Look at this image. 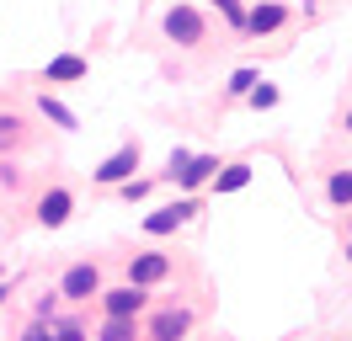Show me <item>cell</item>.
<instances>
[{
    "label": "cell",
    "mask_w": 352,
    "mask_h": 341,
    "mask_svg": "<svg viewBox=\"0 0 352 341\" xmlns=\"http://www.w3.org/2000/svg\"><path fill=\"white\" fill-rule=\"evenodd\" d=\"M347 133H352V112H347Z\"/></svg>",
    "instance_id": "25"
},
{
    "label": "cell",
    "mask_w": 352,
    "mask_h": 341,
    "mask_svg": "<svg viewBox=\"0 0 352 341\" xmlns=\"http://www.w3.org/2000/svg\"><path fill=\"white\" fill-rule=\"evenodd\" d=\"M245 102L256 107V112H267V107H278V85H267V80H256V85H251V96H245Z\"/></svg>",
    "instance_id": "18"
},
{
    "label": "cell",
    "mask_w": 352,
    "mask_h": 341,
    "mask_svg": "<svg viewBox=\"0 0 352 341\" xmlns=\"http://www.w3.org/2000/svg\"><path fill=\"white\" fill-rule=\"evenodd\" d=\"M187 331H192V309H176V304L150 320V341H187Z\"/></svg>",
    "instance_id": "8"
},
{
    "label": "cell",
    "mask_w": 352,
    "mask_h": 341,
    "mask_svg": "<svg viewBox=\"0 0 352 341\" xmlns=\"http://www.w3.org/2000/svg\"><path fill=\"white\" fill-rule=\"evenodd\" d=\"M86 75H91V64L80 54H59V59L43 64V85H75V80H86Z\"/></svg>",
    "instance_id": "9"
},
{
    "label": "cell",
    "mask_w": 352,
    "mask_h": 341,
    "mask_svg": "<svg viewBox=\"0 0 352 341\" xmlns=\"http://www.w3.org/2000/svg\"><path fill=\"white\" fill-rule=\"evenodd\" d=\"M54 304H59V294H43V298H38V320H54Z\"/></svg>",
    "instance_id": "24"
},
{
    "label": "cell",
    "mask_w": 352,
    "mask_h": 341,
    "mask_svg": "<svg viewBox=\"0 0 352 341\" xmlns=\"http://www.w3.org/2000/svg\"><path fill=\"white\" fill-rule=\"evenodd\" d=\"M245 182H251V166H245V160H230V166L214 170V192H241Z\"/></svg>",
    "instance_id": "13"
},
{
    "label": "cell",
    "mask_w": 352,
    "mask_h": 341,
    "mask_svg": "<svg viewBox=\"0 0 352 341\" xmlns=\"http://www.w3.org/2000/svg\"><path fill=\"white\" fill-rule=\"evenodd\" d=\"M96 294H102V267L96 261H75L65 272V283H59V298H75V304H86Z\"/></svg>",
    "instance_id": "2"
},
{
    "label": "cell",
    "mask_w": 352,
    "mask_h": 341,
    "mask_svg": "<svg viewBox=\"0 0 352 341\" xmlns=\"http://www.w3.org/2000/svg\"><path fill=\"white\" fill-rule=\"evenodd\" d=\"M347 261H352V240H347Z\"/></svg>",
    "instance_id": "26"
},
{
    "label": "cell",
    "mask_w": 352,
    "mask_h": 341,
    "mask_svg": "<svg viewBox=\"0 0 352 341\" xmlns=\"http://www.w3.org/2000/svg\"><path fill=\"white\" fill-rule=\"evenodd\" d=\"M256 80H262L256 69H235V75H230V85H224V91H230V96H241V102H245V96H251V85H256Z\"/></svg>",
    "instance_id": "17"
},
{
    "label": "cell",
    "mask_w": 352,
    "mask_h": 341,
    "mask_svg": "<svg viewBox=\"0 0 352 341\" xmlns=\"http://www.w3.org/2000/svg\"><path fill=\"white\" fill-rule=\"evenodd\" d=\"M22 341H54V325H48V320H32L22 331Z\"/></svg>",
    "instance_id": "22"
},
{
    "label": "cell",
    "mask_w": 352,
    "mask_h": 341,
    "mask_svg": "<svg viewBox=\"0 0 352 341\" xmlns=\"http://www.w3.org/2000/svg\"><path fill=\"white\" fill-rule=\"evenodd\" d=\"M214 170H219V155H187V166L176 170L171 182H176L182 192H198L203 182H214Z\"/></svg>",
    "instance_id": "10"
},
{
    "label": "cell",
    "mask_w": 352,
    "mask_h": 341,
    "mask_svg": "<svg viewBox=\"0 0 352 341\" xmlns=\"http://www.w3.org/2000/svg\"><path fill=\"white\" fill-rule=\"evenodd\" d=\"M192 213H198V197H176V203H166V208L144 213V234H171V230H182Z\"/></svg>",
    "instance_id": "5"
},
{
    "label": "cell",
    "mask_w": 352,
    "mask_h": 341,
    "mask_svg": "<svg viewBox=\"0 0 352 341\" xmlns=\"http://www.w3.org/2000/svg\"><path fill=\"white\" fill-rule=\"evenodd\" d=\"M118 187H123V197H129V203H139V197H150V182H139V176H129V182H118Z\"/></svg>",
    "instance_id": "21"
},
{
    "label": "cell",
    "mask_w": 352,
    "mask_h": 341,
    "mask_svg": "<svg viewBox=\"0 0 352 341\" xmlns=\"http://www.w3.org/2000/svg\"><path fill=\"white\" fill-rule=\"evenodd\" d=\"M54 341H86V325H80V320H59V325H54Z\"/></svg>",
    "instance_id": "20"
},
{
    "label": "cell",
    "mask_w": 352,
    "mask_h": 341,
    "mask_svg": "<svg viewBox=\"0 0 352 341\" xmlns=\"http://www.w3.org/2000/svg\"><path fill=\"white\" fill-rule=\"evenodd\" d=\"M326 197L336 203V208H352V170H336L326 182Z\"/></svg>",
    "instance_id": "16"
},
{
    "label": "cell",
    "mask_w": 352,
    "mask_h": 341,
    "mask_svg": "<svg viewBox=\"0 0 352 341\" xmlns=\"http://www.w3.org/2000/svg\"><path fill=\"white\" fill-rule=\"evenodd\" d=\"M0 187H6V192H16V187H22V170L11 166V160H0Z\"/></svg>",
    "instance_id": "23"
},
{
    "label": "cell",
    "mask_w": 352,
    "mask_h": 341,
    "mask_svg": "<svg viewBox=\"0 0 352 341\" xmlns=\"http://www.w3.org/2000/svg\"><path fill=\"white\" fill-rule=\"evenodd\" d=\"M102 309H107V315H139V309H144V288H139V283H123V288H102Z\"/></svg>",
    "instance_id": "11"
},
{
    "label": "cell",
    "mask_w": 352,
    "mask_h": 341,
    "mask_svg": "<svg viewBox=\"0 0 352 341\" xmlns=\"http://www.w3.org/2000/svg\"><path fill=\"white\" fill-rule=\"evenodd\" d=\"M69 213H75V192L69 187H48L43 197H38V224H43V230H59Z\"/></svg>",
    "instance_id": "7"
},
{
    "label": "cell",
    "mask_w": 352,
    "mask_h": 341,
    "mask_svg": "<svg viewBox=\"0 0 352 341\" xmlns=\"http://www.w3.org/2000/svg\"><path fill=\"white\" fill-rule=\"evenodd\" d=\"M133 170H139V144L129 139V144H118V149H112V155H107V160H102L96 170H91V176H96L102 187H118V182H129Z\"/></svg>",
    "instance_id": "4"
},
{
    "label": "cell",
    "mask_w": 352,
    "mask_h": 341,
    "mask_svg": "<svg viewBox=\"0 0 352 341\" xmlns=\"http://www.w3.org/2000/svg\"><path fill=\"white\" fill-rule=\"evenodd\" d=\"M166 277H171V256H166V251H139V256H129V283L155 288V283H166Z\"/></svg>",
    "instance_id": "6"
},
{
    "label": "cell",
    "mask_w": 352,
    "mask_h": 341,
    "mask_svg": "<svg viewBox=\"0 0 352 341\" xmlns=\"http://www.w3.org/2000/svg\"><path fill=\"white\" fill-rule=\"evenodd\" d=\"M288 21V6L283 0H251V6H245V38H267V32H278V27H283Z\"/></svg>",
    "instance_id": "3"
},
{
    "label": "cell",
    "mask_w": 352,
    "mask_h": 341,
    "mask_svg": "<svg viewBox=\"0 0 352 341\" xmlns=\"http://www.w3.org/2000/svg\"><path fill=\"white\" fill-rule=\"evenodd\" d=\"M160 32L176 43V48H198V43H208V16H203L198 6H187V0H176L171 11L160 16Z\"/></svg>",
    "instance_id": "1"
},
{
    "label": "cell",
    "mask_w": 352,
    "mask_h": 341,
    "mask_svg": "<svg viewBox=\"0 0 352 341\" xmlns=\"http://www.w3.org/2000/svg\"><path fill=\"white\" fill-rule=\"evenodd\" d=\"M102 341H139L133 315H107V320H102Z\"/></svg>",
    "instance_id": "15"
},
{
    "label": "cell",
    "mask_w": 352,
    "mask_h": 341,
    "mask_svg": "<svg viewBox=\"0 0 352 341\" xmlns=\"http://www.w3.org/2000/svg\"><path fill=\"white\" fill-rule=\"evenodd\" d=\"M38 112H43V118H48V123H54V128H65V133H75V128H80V118H75V112H69L65 102H54L48 91H43V96H38Z\"/></svg>",
    "instance_id": "12"
},
{
    "label": "cell",
    "mask_w": 352,
    "mask_h": 341,
    "mask_svg": "<svg viewBox=\"0 0 352 341\" xmlns=\"http://www.w3.org/2000/svg\"><path fill=\"white\" fill-rule=\"evenodd\" d=\"M214 6H219V16L230 21L235 32H241V27H245V0H214Z\"/></svg>",
    "instance_id": "19"
},
{
    "label": "cell",
    "mask_w": 352,
    "mask_h": 341,
    "mask_svg": "<svg viewBox=\"0 0 352 341\" xmlns=\"http://www.w3.org/2000/svg\"><path fill=\"white\" fill-rule=\"evenodd\" d=\"M22 139H27V123L16 118V112H0V155L22 149Z\"/></svg>",
    "instance_id": "14"
}]
</instances>
